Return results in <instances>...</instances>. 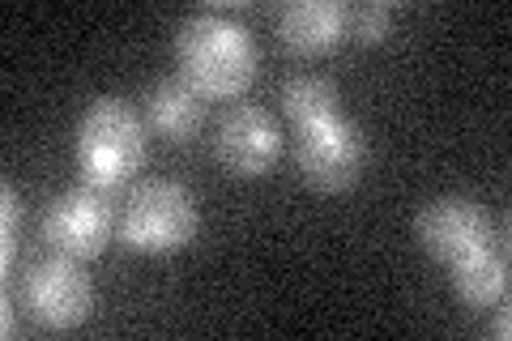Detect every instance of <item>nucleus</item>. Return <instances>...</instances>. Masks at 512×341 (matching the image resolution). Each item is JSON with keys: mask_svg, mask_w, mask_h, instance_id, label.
I'll list each match as a JSON object with an SVG mask.
<instances>
[{"mask_svg": "<svg viewBox=\"0 0 512 341\" xmlns=\"http://www.w3.org/2000/svg\"><path fill=\"white\" fill-rule=\"evenodd\" d=\"M184 81L214 99H235L256 77V43L248 26L227 9H201L180 26L175 39Z\"/></svg>", "mask_w": 512, "mask_h": 341, "instance_id": "obj_1", "label": "nucleus"}, {"mask_svg": "<svg viewBox=\"0 0 512 341\" xmlns=\"http://www.w3.org/2000/svg\"><path fill=\"white\" fill-rule=\"evenodd\" d=\"M146 162V124L124 99H94L77 120V167L94 188H120Z\"/></svg>", "mask_w": 512, "mask_h": 341, "instance_id": "obj_2", "label": "nucleus"}, {"mask_svg": "<svg viewBox=\"0 0 512 341\" xmlns=\"http://www.w3.org/2000/svg\"><path fill=\"white\" fill-rule=\"evenodd\" d=\"M197 197L180 180H146L128 192L120 239L133 252H175L197 235Z\"/></svg>", "mask_w": 512, "mask_h": 341, "instance_id": "obj_3", "label": "nucleus"}, {"mask_svg": "<svg viewBox=\"0 0 512 341\" xmlns=\"http://www.w3.org/2000/svg\"><path fill=\"white\" fill-rule=\"evenodd\" d=\"M295 162L303 171V180L320 192H342L363 175L367 162V137L363 128L333 111L325 120H312L299 128V145H295Z\"/></svg>", "mask_w": 512, "mask_h": 341, "instance_id": "obj_4", "label": "nucleus"}, {"mask_svg": "<svg viewBox=\"0 0 512 341\" xmlns=\"http://www.w3.org/2000/svg\"><path fill=\"white\" fill-rule=\"evenodd\" d=\"M22 299L43 329H77L94 307V286H90V273L73 256L60 252L30 265L22 282Z\"/></svg>", "mask_w": 512, "mask_h": 341, "instance_id": "obj_5", "label": "nucleus"}, {"mask_svg": "<svg viewBox=\"0 0 512 341\" xmlns=\"http://www.w3.org/2000/svg\"><path fill=\"white\" fill-rule=\"evenodd\" d=\"M111 231H116V209H111L107 192L82 184V188H69L47 205V218H43V235L56 252L73 256V261H86V256H99L107 248Z\"/></svg>", "mask_w": 512, "mask_h": 341, "instance_id": "obj_6", "label": "nucleus"}, {"mask_svg": "<svg viewBox=\"0 0 512 341\" xmlns=\"http://www.w3.org/2000/svg\"><path fill=\"white\" fill-rule=\"evenodd\" d=\"M414 235H419V243L436 256V261L453 265V261H461V256L487 248L495 226H491V214L474 197L444 192V197L427 201L419 209V218H414Z\"/></svg>", "mask_w": 512, "mask_h": 341, "instance_id": "obj_7", "label": "nucleus"}, {"mask_svg": "<svg viewBox=\"0 0 512 341\" xmlns=\"http://www.w3.org/2000/svg\"><path fill=\"white\" fill-rule=\"evenodd\" d=\"M218 158L235 175H265L282 158V128L265 107H231L218 124Z\"/></svg>", "mask_w": 512, "mask_h": 341, "instance_id": "obj_8", "label": "nucleus"}, {"mask_svg": "<svg viewBox=\"0 0 512 341\" xmlns=\"http://www.w3.org/2000/svg\"><path fill=\"white\" fill-rule=\"evenodd\" d=\"M278 35L295 52H329L346 35V5H338V0H295L278 13Z\"/></svg>", "mask_w": 512, "mask_h": 341, "instance_id": "obj_9", "label": "nucleus"}, {"mask_svg": "<svg viewBox=\"0 0 512 341\" xmlns=\"http://www.w3.org/2000/svg\"><path fill=\"white\" fill-rule=\"evenodd\" d=\"M150 120L163 137L184 141V137L197 133L201 120H205V94L184 77L158 81L150 90Z\"/></svg>", "mask_w": 512, "mask_h": 341, "instance_id": "obj_10", "label": "nucleus"}, {"mask_svg": "<svg viewBox=\"0 0 512 341\" xmlns=\"http://www.w3.org/2000/svg\"><path fill=\"white\" fill-rule=\"evenodd\" d=\"M453 290L466 303H474V307L504 303V295H508V265H504V256L487 243V248H478L470 256H461V261H453Z\"/></svg>", "mask_w": 512, "mask_h": 341, "instance_id": "obj_11", "label": "nucleus"}, {"mask_svg": "<svg viewBox=\"0 0 512 341\" xmlns=\"http://www.w3.org/2000/svg\"><path fill=\"white\" fill-rule=\"evenodd\" d=\"M282 103L303 128V124L325 120V116L338 111V86H333L329 77H320V73H299V77H291L282 86Z\"/></svg>", "mask_w": 512, "mask_h": 341, "instance_id": "obj_12", "label": "nucleus"}, {"mask_svg": "<svg viewBox=\"0 0 512 341\" xmlns=\"http://www.w3.org/2000/svg\"><path fill=\"white\" fill-rule=\"evenodd\" d=\"M346 30L350 35H359L367 43L384 39L393 30V5H384V0H367L359 9H346Z\"/></svg>", "mask_w": 512, "mask_h": 341, "instance_id": "obj_13", "label": "nucleus"}, {"mask_svg": "<svg viewBox=\"0 0 512 341\" xmlns=\"http://www.w3.org/2000/svg\"><path fill=\"white\" fill-rule=\"evenodd\" d=\"M18 222H22V197L13 192V184H5V239H0V265H13V248H18Z\"/></svg>", "mask_w": 512, "mask_h": 341, "instance_id": "obj_14", "label": "nucleus"}, {"mask_svg": "<svg viewBox=\"0 0 512 341\" xmlns=\"http://www.w3.org/2000/svg\"><path fill=\"white\" fill-rule=\"evenodd\" d=\"M491 333L495 337H508V316L504 312H500V320H491Z\"/></svg>", "mask_w": 512, "mask_h": 341, "instance_id": "obj_15", "label": "nucleus"}]
</instances>
